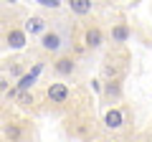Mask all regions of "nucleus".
Returning a JSON list of instances; mask_svg holds the SVG:
<instances>
[{
	"mask_svg": "<svg viewBox=\"0 0 152 142\" xmlns=\"http://www.w3.org/2000/svg\"><path fill=\"white\" fill-rule=\"evenodd\" d=\"M71 43V36L69 33H64L61 28H51L38 38V46H41V51H46V53H53V56H64V51L69 48Z\"/></svg>",
	"mask_w": 152,
	"mask_h": 142,
	"instance_id": "f257e3e1",
	"label": "nucleus"
},
{
	"mask_svg": "<svg viewBox=\"0 0 152 142\" xmlns=\"http://www.w3.org/2000/svg\"><path fill=\"white\" fill-rule=\"evenodd\" d=\"M46 97H48L51 104H66L71 99V89L64 81H51L48 89H46Z\"/></svg>",
	"mask_w": 152,
	"mask_h": 142,
	"instance_id": "f03ea898",
	"label": "nucleus"
},
{
	"mask_svg": "<svg viewBox=\"0 0 152 142\" xmlns=\"http://www.w3.org/2000/svg\"><path fill=\"white\" fill-rule=\"evenodd\" d=\"M43 71V64L38 61L36 66H33L31 71H26L20 79H18V84H15V89H18V94H26V91H31L33 86H36V81H38V74Z\"/></svg>",
	"mask_w": 152,
	"mask_h": 142,
	"instance_id": "7ed1b4c3",
	"label": "nucleus"
},
{
	"mask_svg": "<svg viewBox=\"0 0 152 142\" xmlns=\"http://www.w3.org/2000/svg\"><path fill=\"white\" fill-rule=\"evenodd\" d=\"M76 69H79V66H76V59L74 56H58V59L53 61V74L56 76H61V79H66V76H74L76 74Z\"/></svg>",
	"mask_w": 152,
	"mask_h": 142,
	"instance_id": "20e7f679",
	"label": "nucleus"
},
{
	"mask_svg": "<svg viewBox=\"0 0 152 142\" xmlns=\"http://www.w3.org/2000/svg\"><path fill=\"white\" fill-rule=\"evenodd\" d=\"M104 43V31L99 26H89L86 31H84V48L89 51H99Z\"/></svg>",
	"mask_w": 152,
	"mask_h": 142,
	"instance_id": "39448f33",
	"label": "nucleus"
},
{
	"mask_svg": "<svg viewBox=\"0 0 152 142\" xmlns=\"http://www.w3.org/2000/svg\"><path fill=\"white\" fill-rule=\"evenodd\" d=\"M46 31H48V20H46L43 15H31L26 20V26H23V33H26V36H38V38H41Z\"/></svg>",
	"mask_w": 152,
	"mask_h": 142,
	"instance_id": "423d86ee",
	"label": "nucleus"
},
{
	"mask_svg": "<svg viewBox=\"0 0 152 142\" xmlns=\"http://www.w3.org/2000/svg\"><path fill=\"white\" fill-rule=\"evenodd\" d=\"M112 43H117V46H122V43H127V41L132 38V26L129 23H124V20H119V23H114L112 26Z\"/></svg>",
	"mask_w": 152,
	"mask_h": 142,
	"instance_id": "0eeeda50",
	"label": "nucleus"
},
{
	"mask_svg": "<svg viewBox=\"0 0 152 142\" xmlns=\"http://www.w3.org/2000/svg\"><path fill=\"white\" fill-rule=\"evenodd\" d=\"M26 43H28V36L23 33V28H10V31L5 33V46L8 48L20 51V48H26Z\"/></svg>",
	"mask_w": 152,
	"mask_h": 142,
	"instance_id": "6e6552de",
	"label": "nucleus"
},
{
	"mask_svg": "<svg viewBox=\"0 0 152 142\" xmlns=\"http://www.w3.org/2000/svg\"><path fill=\"white\" fill-rule=\"evenodd\" d=\"M104 127H107V130H122V127H124V112H122L119 107L107 109V114H104Z\"/></svg>",
	"mask_w": 152,
	"mask_h": 142,
	"instance_id": "1a4fd4ad",
	"label": "nucleus"
},
{
	"mask_svg": "<svg viewBox=\"0 0 152 142\" xmlns=\"http://www.w3.org/2000/svg\"><path fill=\"white\" fill-rule=\"evenodd\" d=\"M0 132L5 137V142H23V137H26V132H23V127L18 122H5L0 127Z\"/></svg>",
	"mask_w": 152,
	"mask_h": 142,
	"instance_id": "9d476101",
	"label": "nucleus"
},
{
	"mask_svg": "<svg viewBox=\"0 0 152 142\" xmlns=\"http://www.w3.org/2000/svg\"><path fill=\"white\" fill-rule=\"evenodd\" d=\"M102 94L107 99H112V102H119L122 94H124V89H122V79H112V81H107L102 86Z\"/></svg>",
	"mask_w": 152,
	"mask_h": 142,
	"instance_id": "9b49d317",
	"label": "nucleus"
},
{
	"mask_svg": "<svg viewBox=\"0 0 152 142\" xmlns=\"http://www.w3.org/2000/svg\"><path fill=\"white\" fill-rule=\"evenodd\" d=\"M69 8H71L74 15H89V13L94 10V3H91V0H71Z\"/></svg>",
	"mask_w": 152,
	"mask_h": 142,
	"instance_id": "f8f14e48",
	"label": "nucleus"
},
{
	"mask_svg": "<svg viewBox=\"0 0 152 142\" xmlns=\"http://www.w3.org/2000/svg\"><path fill=\"white\" fill-rule=\"evenodd\" d=\"M18 104H20V107H33V104H36V99H33V94L31 91H26V94H18Z\"/></svg>",
	"mask_w": 152,
	"mask_h": 142,
	"instance_id": "ddd939ff",
	"label": "nucleus"
},
{
	"mask_svg": "<svg viewBox=\"0 0 152 142\" xmlns=\"http://www.w3.org/2000/svg\"><path fill=\"white\" fill-rule=\"evenodd\" d=\"M38 5L41 8H51V10H58L64 3H61V0H38Z\"/></svg>",
	"mask_w": 152,
	"mask_h": 142,
	"instance_id": "4468645a",
	"label": "nucleus"
},
{
	"mask_svg": "<svg viewBox=\"0 0 152 142\" xmlns=\"http://www.w3.org/2000/svg\"><path fill=\"white\" fill-rule=\"evenodd\" d=\"M8 74H13L15 79H20L23 74H26V69H23L20 64H13V66H8Z\"/></svg>",
	"mask_w": 152,
	"mask_h": 142,
	"instance_id": "2eb2a0df",
	"label": "nucleus"
},
{
	"mask_svg": "<svg viewBox=\"0 0 152 142\" xmlns=\"http://www.w3.org/2000/svg\"><path fill=\"white\" fill-rule=\"evenodd\" d=\"M8 89H10V79H5V76H0V94H5Z\"/></svg>",
	"mask_w": 152,
	"mask_h": 142,
	"instance_id": "dca6fc26",
	"label": "nucleus"
},
{
	"mask_svg": "<svg viewBox=\"0 0 152 142\" xmlns=\"http://www.w3.org/2000/svg\"><path fill=\"white\" fill-rule=\"evenodd\" d=\"M5 97H8V99H18V89H15V86H10V89L5 91Z\"/></svg>",
	"mask_w": 152,
	"mask_h": 142,
	"instance_id": "f3484780",
	"label": "nucleus"
}]
</instances>
